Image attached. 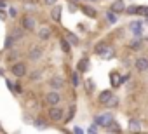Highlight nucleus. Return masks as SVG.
<instances>
[{"mask_svg": "<svg viewBox=\"0 0 148 134\" xmlns=\"http://www.w3.org/2000/svg\"><path fill=\"white\" fill-rule=\"evenodd\" d=\"M129 28H131V31H132L134 35H141V30H143V23H141V21H132V23L129 25Z\"/></svg>", "mask_w": 148, "mask_h": 134, "instance_id": "nucleus-13", "label": "nucleus"}, {"mask_svg": "<svg viewBox=\"0 0 148 134\" xmlns=\"http://www.w3.org/2000/svg\"><path fill=\"white\" fill-rule=\"evenodd\" d=\"M58 0H44V4H47V5H52V4H56Z\"/></svg>", "mask_w": 148, "mask_h": 134, "instance_id": "nucleus-28", "label": "nucleus"}, {"mask_svg": "<svg viewBox=\"0 0 148 134\" xmlns=\"http://www.w3.org/2000/svg\"><path fill=\"white\" fill-rule=\"evenodd\" d=\"M112 120H113V117H112L110 113H105V115H98V117H96V125H101V127H108Z\"/></svg>", "mask_w": 148, "mask_h": 134, "instance_id": "nucleus-7", "label": "nucleus"}, {"mask_svg": "<svg viewBox=\"0 0 148 134\" xmlns=\"http://www.w3.org/2000/svg\"><path fill=\"white\" fill-rule=\"evenodd\" d=\"M86 91H87L89 94H91V92L94 91V82H92L91 79H89V80H86Z\"/></svg>", "mask_w": 148, "mask_h": 134, "instance_id": "nucleus-22", "label": "nucleus"}, {"mask_svg": "<svg viewBox=\"0 0 148 134\" xmlns=\"http://www.w3.org/2000/svg\"><path fill=\"white\" fill-rule=\"evenodd\" d=\"M49 85H51L52 89H61V87L64 85V80H63L61 77H52V79L49 80Z\"/></svg>", "mask_w": 148, "mask_h": 134, "instance_id": "nucleus-12", "label": "nucleus"}, {"mask_svg": "<svg viewBox=\"0 0 148 134\" xmlns=\"http://www.w3.org/2000/svg\"><path fill=\"white\" fill-rule=\"evenodd\" d=\"M112 12H125V4H124V0H115V2L112 4Z\"/></svg>", "mask_w": 148, "mask_h": 134, "instance_id": "nucleus-10", "label": "nucleus"}, {"mask_svg": "<svg viewBox=\"0 0 148 134\" xmlns=\"http://www.w3.org/2000/svg\"><path fill=\"white\" fill-rule=\"evenodd\" d=\"M138 14H143V16H148V7H139V5H138Z\"/></svg>", "mask_w": 148, "mask_h": 134, "instance_id": "nucleus-27", "label": "nucleus"}, {"mask_svg": "<svg viewBox=\"0 0 148 134\" xmlns=\"http://www.w3.org/2000/svg\"><path fill=\"white\" fill-rule=\"evenodd\" d=\"M89 2H96V0H89Z\"/></svg>", "mask_w": 148, "mask_h": 134, "instance_id": "nucleus-32", "label": "nucleus"}, {"mask_svg": "<svg viewBox=\"0 0 148 134\" xmlns=\"http://www.w3.org/2000/svg\"><path fill=\"white\" fill-rule=\"evenodd\" d=\"M125 14H138V5H129V7H125Z\"/></svg>", "mask_w": 148, "mask_h": 134, "instance_id": "nucleus-23", "label": "nucleus"}, {"mask_svg": "<svg viewBox=\"0 0 148 134\" xmlns=\"http://www.w3.org/2000/svg\"><path fill=\"white\" fill-rule=\"evenodd\" d=\"M134 68H136V72H139V73L148 72V57H146V56L136 57V61H134Z\"/></svg>", "mask_w": 148, "mask_h": 134, "instance_id": "nucleus-3", "label": "nucleus"}, {"mask_svg": "<svg viewBox=\"0 0 148 134\" xmlns=\"http://www.w3.org/2000/svg\"><path fill=\"white\" fill-rule=\"evenodd\" d=\"M21 26H23L26 31H33L35 26H37V21H35L32 16H25V18L21 19Z\"/></svg>", "mask_w": 148, "mask_h": 134, "instance_id": "nucleus-5", "label": "nucleus"}, {"mask_svg": "<svg viewBox=\"0 0 148 134\" xmlns=\"http://www.w3.org/2000/svg\"><path fill=\"white\" fill-rule=\"evenodd\" d=\"M94 52H96L98 56L110 57V56H112V52H113V49L110 47V44H106V42H99V44H96V47H94Z\"/></svg>", "mask_w": 148, "mask_h": 134, "instance_id": "nucleus-2", "label": "nucleus"}, {"mask_svg": "<svg viewBox=\"0 0 148 134\" xmlns=\"http://www.w3.org/2000/svg\"><path fill=\"white\" fill-rule=\"evenodd\" d=\"M66 37H68V40H70V44H73V45H77V44H79V38H77L75 35H73V33H68Z\"/></svg>", "mask_w": 148, "mask_h": 134, "instance_id": "nucleus-24", "label": "nucleus"}, {"mask_svg": "<svg viewBox=\"0 0 148 134\" xmlns=\"http://www.w3.org/2000/svg\"><path fill=\"white\" fill-rule=\"evenodd\" d=\"M37 77H40V73H38V72H35V73H32V79H37Z\"/></svg>", "mask_w": 148, "mask_h": 134, "instance_id": "nucleus-31", "label": "nucleus"}, {"mask_svg": "<svg viewBox=\"0 0 148 134\" xmlns=\"http://www.w3.org/2000/svg\"><path fill=\"white\" fill-rule=\"evenodd\" d=\"M23 30H25V28H23V26H21V28H18V30H16V31H14V33H12V37H14V38H19V37H21V35H23Z\"/></svg>", "mask_w": 148, "mask_h": 134, "instance_id": "nucleus-25", "label": "nucleus"}, {"mask_svg": "<svg viewBox=\"0 0 148 134\" xmlns=\"http://www.w3.org/2000/svg\"><path fill=\"white\" fill-rule=\"evenodd\" d=\"M37 35H38L40 40H49V38H51V28H49V26H42Z\"/></svg>", "mask_w": 148, "mask_h": 134, "instance_id": "nucleus-11", "label": "nucleus"}, {"mask_svg": "<svg viewBox=\"0 0 148 134\" xmlns=\"http://www.w3.org/2000/svg\"><path fill=\"white\" fill-rule=\"evenodd\" d=\"M42 52H44V51H42V47L33 45V47L30 49V54H28V56H30V59H32V61H37V59H40V57H42Z\"/></svg>", "mask_w": 148, "mask_h": 134, "instance_id": "nucleus-9", "label": "nucleus"}, {"mask_svg": "<svg viewBox=\"0 0 148 134\" xmlns=\"http://www.w3.org/2000/svg\"><path fill=\"white\" fill-rule=\"evenodd\" d=\"M63 117H64V110H63V108H59L58 105L51 106V110H49V118H51V120L59 122V120H63Z\"/></svg>", "mask_w": 148, "mask_h": 134, "instance_id": "nucleus-4", "label": "nucleus"}, {"mask_svg": "<svg viewBox=\"0 0 148 134\" xmlns=\"http://www.w3.org/2000/svg\"><path fill=\"white\" fill-rule=\"evenodd\" d=\"M52 19H54V21H59V19H61V7H59V5L52 9Z\"/></svg>", "mask_w": 148, "mask_h": 134, "instance_id": "nucleus-17", "label": "nucleus"}, {"mask_svg": "<svg viewBox=\"0 0 148 134\" xmlns=\"http://www.w3.org/2000/svg\"><path fill=\"white\" fill-rule=\"evenodd\" d=\"M108 19H110V21H112V23H115V19H117V18H115V16H113V14H108Z\"/></svg>", "mask_w": 148, "mask_h": 134, "instance_id": "nucleus-29", "label": "nucleus"}, {"mask_svg": "<svg viewBox=\"0 0 148 134\" xmlns=\"http://www.w3.org/2000/svg\"><path fill=\"white\" fill-rule=\"evenodd\" d=\"M141 47H143V40H139V38H136L129 44V49H132V51H139Z\"/></svg>", "mask_w": 148, "mask_h": 134, "instance_id": "nucleus-15", "label": "nucleus"}, {"mask_svg": "<svg viewBox=\"0 0 148 134\" xmlns=\"http://www.w3.org/2000/svg\"><path fill=\"white\" fill-rule=\"evenodd\" d=\"M61 49L68 54L70 52V40H66V38H61Z\"/></svg>", "mask_w": 148, "mask_h": 134, "instance_id": "nucleus-20", "label": "nucleus"}, {"mask_svg": "<svg viewBox=\"0 0 148 134\" xmlns=\"http://www.w3.org/2000/svg\"><path fill=\"white\" fill-rule=\"evenodd\" d=\"M117 103H119V99H117V98H115V94H113V98L110 99V103H108L106 106H108V108H112V106H117Z\"/></svg>", "mask_w": 148, "mask_h": 134, "instance_id": "nucleus-26", "label": "nucleus"}, {"mask_svg": "<svg viewBox=\"0 0 148 134\" xmlns=\"http://www.w3.org/2000/svg\"><path fill=\"white\" fill-rule=\"evenodd\" d=\"M11 72H12V75H14V77L23 79V77H26V75H28V66H26V63L18 61V63H14V64H12Z\"/></svg>", "mask_w": 148, "mask_h": 134, "instance_id": "nucleus-1", "label": "nucleus"}, {"mask_svg": "<svg viewBox=\"0 0 148 134\" xmlns=\"http://www.w3.org/2000/svg\"><path fill=\"white\" fill-rule=\"evenodd\" d=\"M45 101H47V103H49L51 106L58 105V103L61 101V94L58 92V89H56V91H51V92H49V94L45 96Z\"/></svg>", "mask_w": 148, "mask_h": 134, "instance_id": "nucleus-6", "label": "nucleus"}, {"mask_svg": "<svg viewBox=\"0 0 148 134\" xmlns=\"http://www.w3.org/2000/svg\"><path fill=\"white\" fill-rule=\"evenodd\" d=\"M9 12H11V16H12V18H16V14H18V12H16V9H11Z\"/></svg>", "mask_w": 148, "mask_h": 134, "instance_id": "nucleus-30", "label": "nucleus"}, {"mask_svg": "<svg viewBox=\"0 0 148 134\" xmlns=\"http://www.w3.org/2000/svg\"><path fill=\"white\" fill-rule=\"evenodd\" d=\"M106 129H108L110 132H120V127H119V124H117L115 120H112V122H110V125H108Z\"/></svg>", "mask_w": 148, "mask_h": 134, "instance_id": "nucleus-18", "label": "nucleus"}, {"mask_svg": "<svg viewBox=\"0 0 148 134\" xmlns=\"http://www.w3.org/2000/svg\"><path fill=\"white\" fill-rule=\"evenodd\" d=\"M82 11H84V12H86L89 18H96V11H94L92 7H89V5H84V7H82Z\"/></svg>", "mask_w": 148, "mask_h": 134, "instance_id": "nucleus-16", "label": "nucleus"}, {"mask_svg": "<svg viewBox=\"0 0 148 134\" xmlns=\"http://www.w3.org/2000/svg\"><path fill=\"white\" fill-rule=\"evenodd\" d=\"M113 98V92L112 91H103V92H99V96H98V101L101 103V105H108L110 103V99Z\"/></svg>", "mask_w": 148, "mask_h": 134, "instance_id": "nucleus-8", "label": "nucleus"}, {"mask_svg": "<svg viewBox=\"0 0 148 134\" xmlns=\"http://www.w3.org/2000/svg\"><path fill=\"white\" fill-rule=\"evenodd\" d=\"M129 129H131V131H138V129H141V124H139L136 118H132V120H131V125H129Z\"/></svg>", "mask_w": 148, "mask_h": 134, "instance_id": "nucleus-21", "label": "nucleus"}, {"mask_svg": "<svg viewBox=\"0 0 148 134\" xmlns=\"http://www.w3.org/2000/svg\"><path fill=\"white\" fill-rule=\"evenodd\" d=\"M79 73H80V72H73V73H71V84H73V85H75V87H77V85L80 84V79H79Z\"/></svg>", "mask_w": 148, "mask_h": 134, "instance_id": "nucleus-19", "label": "nucleus"}, {"mask_svg": "<svg viewBox=\"0 0 148 134\" xmlns=\"http://www.w3.org/2000/svg\"><path fill=\"white\" fill-rule=\"evenodd\" d=\"M87 66H89V59H87V57H82V59L79 61V64H77V68H79V72H80V73H84V72H87V70H89Z\"/></svg>", "mask_w": 148, "mask_h": 134, "instance_id": "nucleus-14", "label": "nucleus"}]
</instances>
